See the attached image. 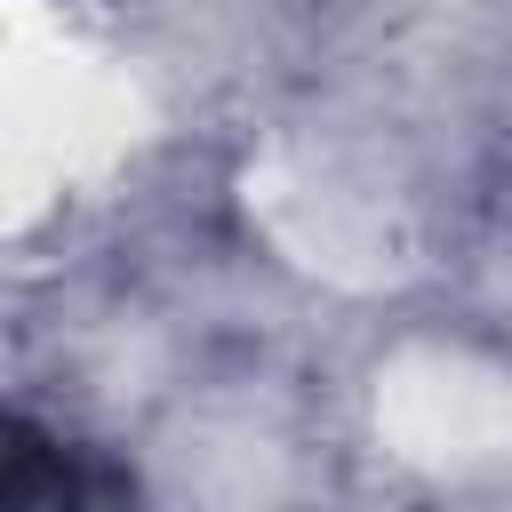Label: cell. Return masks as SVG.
Instances as JSON below:
<instances>
[{
    "label": "cell",
    "instance_id": "1",
    "mask_svg": "<svg viewBox=\"0 0 512 512\" xmlns=\"http://www.w3.org/2000/svg\"><path fill=\"white\" fill-rule=\"evenodd\" d=\"M112 496H128V472L96 464L88 448H72L24 416H0V504L56 512V504H112Z\"/></svg>",
    "mask_w": 512,
    "mask_h": 512
}]
</instances>
